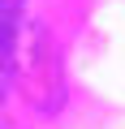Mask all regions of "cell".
<instances>
[{
    "label": "cell",
    "mask_w": 125,
    "mask_h": 129,
    "mask_svg": "<svg viewBox=\"0 0 125 129\" xmlns=\"http://www.w3.org/2000/svg\"><path fill=\"white\" fill-rule=\"evenodd\" d=\"M22 13H26V0H0V47L13 52V35L22 26Z\"/></svg>",
    "instance_id": "6da1fadb"
}]
</instances>
